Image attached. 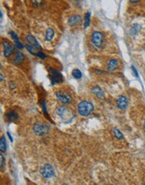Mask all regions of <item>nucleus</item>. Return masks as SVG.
Instances as JSON below:
<instances>
[{
  "mask_svg": "<svg viewBox=\"0 0 145 185\" xmlns=\"http://www.w3.org/2000/svg\"><path fill=\"white\" fill-rule=\"evenodd\" d=\"M24 54L22 53V52H20V51H18L17 54H16V56H15V59L13 60V62L15 64L21 63L23 62V60H24Z\"/></svg>",
  "mask_w": 145,
  "mask_h": 185,
  "instance_id": "15",
  "label": "nucleus"
},
{
  "mask_svg": "<svg viewBox=\"0 0 145 185\" xmlns=\"http://www.w3.org/2000/svg\"><path fill=\"white\" fill-rule=\"evenodd\" d=\"M55 97L57 98L60 102L64 104H70L71 102V96L65 91H58L55 93Z\"/></svg>",
  "mask_w": 145,
  "mask_h": 185,
  "instance_id": "6",
  "label": "nucleus"
},
{
  "mask_svg": "<svg viewBox=\"0 0 145 185\" xmlns=\"http://www.w3.org/2000/svg\"><path fill=\"white\" fill-rule=\"evenodd\" d=\"M6 148H7V145H6L5 138L4 137H2L0 139V150L1 151H5Z\"/></svg>",
  "mask_w": 145,
  "mask_h": 185,
  "instance_id": "19",
  "label": "nucleus"
},
{
  "mask_svg": "<svg viewBox=\"0 0 145 185\" xmlns=\"http://www.w3.org/2000/svg\"><path fill=\"white\" fill-rule=\"evenodd\" d=\"M50 79H51V83L52 85L55 83H60L63 81L62 75L59 73L57 70L54 68H50Z\"/></svg>",
  "mask_w": 145,
  "mask_h": 185,
  "instance_id": "5",
  "label": "nucleus"
},
{
  "mask_svg": "<svg viewBox=\"0 0 145 185\" xmlns=\"http://www.w3.org/2000/svg\"><path fill=\"white\" fill-rule=\"evenodd\" d=\"M92 93L95 94V95H97V97L100 98H104V92H103V90H102V88H100L99 86H96V87H94V88H92Z\"/></svg>",
  "mask_w": 145,
  "mask_h": 185,
  "instance_id": "14",
  "label": "nucleus"
},
{
  "mask_svg": "<svg viewBox=\"0 0 145 185\" xmlns=\"http://www.w3.org/2000/svg\"><path fill=\"white\" fill-rule=\"evenodd\" d=\"M26 40H27V42H28L31 46H33L34 48L39 49V50H41V49H42L41 48V46H40V45L39 44V42L37 41V40L35 39V37H34L33 35H27Z\"/></svg>",
  "mask_w": 145,
  "mask_h": 185,
  "instance_id": "9",
  "label": "nucleus"
},
{
  "mask_svg": "<svg viewBox=\"0 0 145 185\" xmlns=\"http://www.w3.org/2000/svg\"><path fill=\"white\" fill-rule=\"evenodd\" d=\"M3 45H4V55L5 57H9L10 55L12 54V52H13L14 48H13V46H12L9 42H7L6 40H4V41L3 42Z\"/></svg>",
  "mask_w": 145,
  "mask_h": 185,
  "instance_id": "11",
  "label": "nucleus"
},
{
  "mask_svg": "<svg viewBox=\"0 0 145 185\" xmlns=\"http://www.w3.org/2000/svg\"><path fill=\"white\" fill-rule=\"evenodd\" d=\"M113 133H114V136H115V137H116L117 139L122 140V139L124 138L123 135L122 134V132L120 131L117 128H114V129H113Z\"/></svg>",
  "mask_w": 145,
  "mask_h": 185,
  "instance_id": "18",
  "label": "nucleus"
},
{
  "mask_svg": "<svg viewBox=\"0 0 145 185\" xmlns=\"http://www.w3.org/2000/svg\"><path fill=\"white\" fill-rule=\"evenodd\" d=\"M102 40H103V35L102 32L99 31H95L92 35V40L93 45L96 47H100L102 46Z\"/></svg>",
  "mask_w": 145,
  "mask_h": 185,
  "instance_id": "7",
  "label": "nucleus"
},
{
  "mask_svg": "<svg viewBox=\"0 0 145 185\" xmlns=\"http://www.w3.org/2000/svg\"><path fill=\"white\" fill-rule=\"evenodd\" d=\"M0 158H1V167H3V166H4V156H3V155H2V154H1V155H0Z\"/></svg>",
  "mask_w": 145,
  "mask_h": 185,
  "instance_id": "26",
  "label": "nucleus"
},
{
  "mask_svg": "<svg viewBox=\"0 0 145 185\" xmlns=\"http://www.w3.org/2000/svg\"><path fill=\"white\" fill-rule=\"evenodd\" d=\"M54 36H55V32L52 29L49 28L46 30V35H45V40L47 41H50L54 39Z\"/></svg>",
  "mask_w": 145,
  "mask_h": 185,
  "instance_id": "16",
  "label": "nucleus"
},
{
  "mask_svg": "<svg viewBox=\"0 0 145 185\" xmlns=\"http://www.w3.org/2000/svg\"><path fill=\"white\" fill-rule=\"evenodd\" d=\"M118 66V62L115 59H111L108 62H107V70L109 72H112L113 70L117 68Z\"/></svg>",
  "mask_w": 145,
  "mask_h": 185,
  "instance_id": "13",
  "label": "nucleus"
},
{
  "mask_svg": "<svg viewBox=\"0 0 145 185\" xmlns=\"http://www.w3.org/2000/svg\"><path fill=\"white\" fill-rule=\"evenodd\" d=\"M7 134H8V136H9V139L11 140V141H13V139H12V137H11V135L9 134V132H8Z\"/></svg>",
  "mask_w": 145,
  "mask_h": 185,
  "instance_id": "28",
  "label": "nucleus"
},
{
  "mask_svg": "<svg viewBox=\"0 0 145 185\" xmlns=\"http://www.w3.org/2000/svg\"><path fill=\"white\" fill-rule=\"evenodd\" d=\"M132 69H133V73H134V74H135L136 77H138V73H137V70H136L135 68H134L133 66H132Z\"/></svg>",
  "mask_w": 145,
  "mask_h": 185,
  "instance_id": "27",
  "label": "nucleus"
},
{
  "mask_svg": "<svg viewBox=\"0 0 145 185\" xmlns=\"http://www.w3.org/2000/svg\"><path fill=\"white\" fill-rule=\"evenodd\" d=\"M18 117H19L18 116V114L16 112H15V111H13V110L9 111L8 113H6V115H5V118L10 122L16 120L18 119Z\"/></svg>",
  "mask_w": 145,
  "mask_h": 185,
  "instance_id": "12",
  "label": "nucleus"
},
{
  "mask_svg": "<svg viewBox=\"0 0 145 185\" xmlns=\"http://www.w3.org/2000/svg\"><path fill=\"white\" fill-rule=\"evenodd\" d=\"M78 113L82 115V116H88L90 115L94 109V106L92 103L88 102V101H82L79 103L78 104Z\"/></svg>",
  "mask_w": 145,
  "mask_h": 185,
  "instance_id": "2",
  "label": "nucleus"
},
{
  "mask_svg": "<svg viewBox=\"0 0 145 185\" xmlns=\"http://www.w3.org/2000/svg\"><path fill=\"white\" fill-rule=\"evenodd\" d=\"M72 77L76 79H80L82 77V73L79 69H74L72 71Z\"/></svg>",
  "mask_w": 145,
  "mask_h": 185,
  "instance_id": "17",
  "label": "nucleus"
},
{
  "mask_svg": "<svg viewBox=\"0 0 145 185\" xmlns=\"http://www.w3.org/2000/svg\"><path fill=\"white\" fill-rule=\"evenodd\" d=\"M65 185H66V184H65Z\"/></svg>",
  "mask_w": 145,
  "mask_h": 185,
  "instance_id": "31",
  "label": "nucleus"
},
{
  "mask_svg": "<svg viewBox=\"0 0 145 185\" xmlns=\"http://www.w3.org/2000/svg\"><path fill=\"white\" fill-rule=\"evenodd\" d=\"M35 56H37L38 57L41 59H45L46 58V55H44L43 52H41V51H39V52H37V54L35 55Z\"/></svg>",
  "mask_w": 145,
  "mask_h": 185,
  "instance_id": "24",
  "label": "nucleus"
},
{
  "mask_svg": "<svg viewBox=\"0 0 145 185\" xmlns=\"http://www.w3.org/2000/svg\"><path fill=\"white\" fill-rule=\"evenodd\" d=\"M40 174L43 176L44 178H50L55 175V170L53 167L50 164H45L40 168Z\"/></svg>",
  "mask_w": 145,
  "mask_h": 185,
  "instance_id": "4",
  "label": "nucleus"
},
{
  "mask_svg": "<svg viewBox=\"0 0 145 185\" xmlns=\"http://www.w3.org/2000/svg\"><path fill=\"white\" fill-rule=\"evenodd\" d=\"M25 47H26V49H27L31 54H33V55H36V54H37V52L35 51V50H34V48L33 46H29V45H26Z\"/></svg>",
  "mask_w": 145,
  "mask_h": 185,
  "instance_id": "22",
  "label": "nucleus"
},
{
  "mask_svg": "<svg viewBox=\"0 0 145 185\" xmlns=\"http://www.w3.org/2000/svg\"><path fill=\"white\" fill-rule=\"evenodd\" d=\"M15 45H16V46H17L18 48H20V49L24 48V46H23V45L20 43V41H18V42H15Z\"/></svg>",
  "mask_w": 145,
  "mask_h": 185,
  "instance_id": "25",
  "label": "nucleus"
},
{
  "mask_svg": "<svg viewBox=\"0 0 145 185\" xmlns=\"http://www.w3.org/2000/svg\"><path fill=\"white\" fill-rule=\"evenodd\" d=\"M0 76H1V82H3V80H4V78H3V74L1 73V74H0Z\"/></svg>",
  "mask_w": 145,
  "mask_h": 185,
  "instance_id": "29",
  "label": "nucleus"
},
{
  "mask_svg": "<svg viewBox=\"0 0 145 185\" xmlns=\"http://www.w3.org/2000/svg\"><path fill=\"white\" fill-rule=\"evenodd\" d=\"M141 29V26L139 25V24H134L133 27H132V29H131V31H130V33L131 35H135L139 29Z\"/></svg>",
  "mask_w": 145,
  "mask_h": 185,
  "instance_id": "20",
  "label": "nucleus"
},
{
  "mask_svg": "<svg viewBox=\"0 0 145 185\" xmlns=\"http://www.w3.org/2000/svg\"><path fill=\"white\" fill-rule=\"evenodd\" d=\"M50 126L45 124V123H35L33 126V131H34V134L39 136V137H43L45 136L50 131Z\"/></svg>",
  "mask_w": 145,
  "mask_h": 185,
  "instance_id": "3",
  "label": "nucleus"
},
{
  "mask_svg": "<svg viewBox=\"0 0 145 185\" xmlns=\"http://www.w3.org/2000/svg\"><path fill=\"white\" fill-rule=\"evenodd\" d=\"M56 114L65 123H69L75 116V114L71 109H69L66 105L59 106L56 109Z\"/></svg>",
  "mask_w": 145,
  "mask_h": 185,
  "instance_id": "1",
  "label": "nucleus"
},
{
  "mask_svg": "<svg viewBox=\"0 0 145 185\" xmlns=\"http://www.w3.org/2000/svg\"><path fill=\"white\" fill-rule=\"evenodd\" d=\"M81 21H82V16L81 15H72L68 19V24L71 26H74V25L80 24Z\"/></svg>",
  "mask_w": 145,
  "mask_h": 185,
  "instance_id": "10",
  "label": "nucleus"
},
{
  "mask_svg": "<svg viewBox=\"0 0 145 185\" xmlns=\"http://www.w3.org/2000/svg\"><path fill=\"white\" fill-rule=\"evenodd\" d=\"M0 15H1V20H2V19H3V13L1 12V13H0Z\"/></svg>",
  "mask_w": 145,
  "mask_h": 185,
  "instance_id": "30",
  "label": "nucleus"
},
{
  "mask_svg": "<svg viewBox=\"0 0 145 185\" xmlns=\"http://www.w3.org/2000/svg\"><path fill=\"white\" fill-rule=\"evenodd\" d=\"M90 17H91V13L87 12L85 15V28H87L90 24Z\"/></svg>",
  "mask_w": 145,
  "mask_h": 185,
  "instance_id": "21",
  "label": "nucleus"
},
{
  "mask_svg": "<svg viewBox=\"0 0 145 185\" xmlns=\"http://www.w3.org/2000/svg\"><path fill=\"white\" fill-rule=\"evenodd\" d=\"M117 105L120 109H126L127 107H128V98L125 96H123V95L119 96V97L117 98Z\"/></svg>",
  "mask_w": 145,
  "mask_h": 185,
  "instance_id": "8",
  "label": "nucleus"
},
{
  "mask_svg": "<svg viewBox=\"0 0 145 185\" xmlns=\"http://www.w3.org/2000/svg\"><path fill=\"white\" fill-rule=\"evenodd\" d=\"M10 35H11L12 38L15 40V42H18V41H20V40H19V37H18V35L15 34L14 31H11V32H10Z\"/></svg>",
  "mask_w": 145,
  "mask_h": 185,
  "instance_id": "23",
  "label": "nucleus"
}]
</instances>
